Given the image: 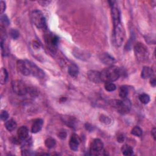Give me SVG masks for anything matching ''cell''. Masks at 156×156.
I'll return each mask as SVG.
<instances>
[{
  "label": "cell",
  "instance_id": "cell-1",
  "mask_svg": "<svg viewBox=\"0 0 156 156\" xmlns=\"http://www.w3.org/2000/svg\"><path fill=\"white\" fill-rule=\"evenodd\" d=\"M17 67L19 71L25 76L32 75L38 78H43L45 76V73L41 68L27 60H18Z\"/></svg>",
  "mask_w": 156,
  "mask_h": 156
},
{
  "label": "cell",
  "instance_id": "cell-2",
  "mask_svg": "<svg viewBox=\"0 0 156 156\" xmlns=\"http://www.w3.org/2000/svg\"><path fill=\"white\" fill-rule=\"evenodd\" d=\"M101 80L104 82H113L118 79L120 76V70L116 66H109L101 73Z\"/></svg>",
  "mask_w": 156,
  "mask_h": 156
},
{
  "label": "cell",
  "instance_id": "cell-3",
  "mask_svg": "<svg viewBox=\"0 0 156 156\" xmlns=\"http://www.w3.org/2000/svg\"><path fill=\"white\" fill-rule=\"evenodd\" d=\"M112 107L116 108L119 113L126 114L129 112L131 107V101L128 99H124L123 101L118 100H112L109 101Z\"/></svg>",
  "mask_w": 156,
  "mask_h": 156
},
{
  "label": "cell",
  "instance_id": "cell-4",
  "mask_svg": "<svg viewBox=\"0 0 156 156\" xmlns=\"http://www.w3.org/2000/svg\"><path fill=\"white\" fill-rule=\"evenodd\" d=\"M31 19L33 23L39 29H46L47 27L46 19L42 12L39 10H35L31 14Z\"/></svg>",
  "mask_w": 156,
  "mask_h": 156
},
{
  "label": "cell",
  "instance_id": "cell-5",
  "mask_svg": "<svg viewBox=\"0 0 156 156\" xmlns=\"http://www.w3.org/2000/svg\"><path fill=\"white\" fill-rule=\"evenodd\" d=\"M134 53L137 59L140 62L146 60L148 57V51L146 46L142 43H137L134 46Z\"/></svg>",
  "mask_w": 156,
  "mask_h": 156
},
{
  "label": "cell",
  "instance_id": "cell-6",
  "mask_svg": "<svg viewBox=\"0 0 156 156\" xmlns=\"http://www.w3.org/2000/svg\"><path fill=\"white\" fill-rule=\"evenodd\" d=\"M124 38V30L121 25V23H120L117 25L114 26V34H113V39L114 44L120 46Z\"/></svg>",
  "mask_w": 156,
  "mask_h": 156
},
{
  "label": "cell",
  "instance_id": "cell-7",
  "mask_svg": "<svg viewBox=\"0 0 156 156\" xmlns=\"http://www.w3.org/2000/svg\"><path fill=\"white\" fill-rule=\"evenodd\" d=\"M104 144L99 138L95 139L92 142L90 148V155H104Z\"/></svg>",
  "mask_w": 156,
  "mask_h": 156
},
{
  "label": "cell",
  "instance_id": "cell-8",
  "mask_svg": "<svg viewBox=\"0 0 156 156\" xmlns=\"http://www.w3.org/2000/svg\"><path fill=\"white\" fill-rule=\"evenodd\" d=\"M12 87L13 92L19 96L25 95L27 93V87L22 81L15 80L12 81Z\"/></svg>",
  "mask_w": 156,
  "mask_h": 156
},
{
  "label": "cell",
  "instance_id": "cell-9",
  "mask_svg": "<svg viewBox=\"0 0 156 156\" xmlns=\"http://www.w3.org/2000/svg\"><path fill=\"white\" fill-rule=\"evenodd\" d=\"M45 40L49 50L53 53H56L59 42V38L53 34L48 33L45 36Z\"/></svg>",
  "mask_w": 156,
  "mask_h": 156
},
{
  "label": "cell",
  "instance_id": "cell-10",
  "mask_svg": "<svg viewBox=\"0 0 156 156\" xmlns=\"http://www.w3.org/2000/svg\"><path fill=\"white\" fill-rule=\"evenodd\" d=\"M111 14L113 20L114 26L121 23L120 12L119 9L117 6H115V5H113L112 6H111Z\"/></svg>",
  "mask_w": 156,
  "mask_h": 156
},
{
  "label": "cell",
  "instance_id": "cell-11",
  "mask_svg": "<svg viewBox=\"0 0 156 156\" xmlns=\"http://www.w3.org/2000/svg\"><path fill=\"white\" fill-rule=\"evenodd\" d=\"M87 76L88 79L94 83L98 84L101 82V73L95 70H90L87 72Z\"/></svg>",
  "mask_w": 156,
  "mask_h": 156
},
{
  "label": "cell",
  "instance_id": "cell-12",
  "mask_svg": "<svg viewBox=\"0 0 156 156\" xmlns=\"http://www.w3.org/2000/svg\"><path fill=\"white\" fill-rule=\"evenodd\" d=\"M80 143H81V140L79 136H78L77 134H73L71 137L69 142V145L71 149L73 151H77L78 148H79Z\"/></svg>",
  "mask_w": 156,
  "mask_h": 156
},
{
  "label": "cell",
  "instance_id": "cell-13",
  "mask_svg": "<svg viewBox=\"0 0 156 156\" xmlns=\"http://www.w3.org/2000/svg\"><path fill=\"white\" fill-rule=\"evenodd\" d=\"M100 59L102 63L105 65L112 66L115 62V59L108 53H103L100 56Z\"/></svg>",
  "mask_w": 156,
  "mask_h": 156
},
{
  "label": "cell",
  "instance_id": "cell-14",
  "mask_svg": "<svg viewBox=\"0 0 156 156\" xmlns=\"http://www.w3.org/2000/svg\"><path fill=\"white\" fill-rule=\"evenodd\" d=\"M43 124V121L42 119L38 118L34 120L32 125V128H31V132L34 134H36L40 132L42 128Z\"/></svg>",
  "mask_w": 156,
  "mask_h": 156
},
{
  "label": "cell",
  "instance_id": "cell-15",
  "mask_svg": "<svg viewBox=\"0 0 156 156\" xmlns=\"http://www.w3.org/2000/svg\"><path fill=\"white\" fill-rule=\"evenodd\" d=\"M18 136L19 138L24 141V140L28 138V135H29V131L28 129L26 126H22L20 127L18 130Z\"/></svg>",
  "mask_w": 156,
  "mask_h": 156
},
{
  "label": "cell",
  "instance_id": "cell-16",
  "mask_svg": "<svg viewBox=\"0 0 156 156\" xmlns=\"http://www.w3.org/2000/svg\"><path fill=\"white\" fill-rule=\"evenodd\" d=\"M153 75V70L151 67H144L141 73V77L144 79L151 77Z\"/></svg>",
  "mask_w": 156,
  "mask_h": 156
},
{
  "label": "cell",
  "instance_id": "cell-17",
  "mask_svg": "<svg viewBox=\"0 0 156 156\" xmlns=\"http://www.w3.org/2000/svg\"><path fill=\"white\" fill-rule=\"evenodd\" d=\"M73 54L76 57L81 60H85L88 58V54L87 53H85V51L80 50L79 49L75 50L73 52Z\"/></svg>",
  "mask_w": 156,
  "mask_h": 156
},
{
  "label": "cell",
  "instance_id": "cell-18",
  "mask_svg": "<svg viewBox=\"0 0 156 156\" xmlns=\"http://www.w3.org/2000/svg\"><path fill=\"white\" fill-rule=\"evenodd\" d=\"M68 72L71 77H75L79 74V68L76 64H73L69 66Z\"/></svg>",
  "mask_w": 156,
  "mask_h": 156
},
{
  "label": "cell",
  "instance_id": "cell-19",
  "mask_svg": "<svg viewBox=\"0 0 156 156\" xmlns=\"http://www.w3.org/2000/svg\"><path fill=\"white\" fill-rule=\"evenodd\" d=\"M121 151H122V152L124 155L130 156V155H133V154H134L133 148L131 146L128 145H124L122 147Z\"/></svg>",
  "mask_w": 156,
  "mask_h": 156
},
{
  "label": "cell",
  "instance_id": "cell-20",
  "mask_svg": "<svg viewBox=\"0 0 156 156\" xmlns=\"http://www.w3.org/2000/svg\"><path fill=\"white\" fill-rule=\"evenodd\" d=\"M6 128L7 131L11 132L14 131L17 128V123L13 120H10L7 121H6L5 124Z\"/></svg>",
  "mask_w": 156,
  "mask_h": 156
},
{
  "label": "cell",
  "instance_id": "cell-21",
  "mask_svg": "<svg viewBox=\"0 0 156 156\" xmlns=\"http://www.w3.org/2000/svg\"><path fill=\"white\" fill-rule=\"evenodd\" d=\"M8 79V73L7 70L2 68L1 70V74H0V81L2 85H4L6 83Z\"/></svg>",
  "mask_w": 156,
  "mask_h": 156
},
{
  "label": "cell",
  "instance_id": "cell-22",
  "mask_svg": "<svg viewBox=\"0 0 156 156\" xmlns=\"http://www.w3.org/2000/svg\"><path fill=\"white\" fill-rule=\"evenodd\" d=\"M128 88L125 86V85H123L120 88L119 90V95L120 97L122 98V99H126V97H128Z\"/></svg>",
  "mask_w": 156,
  "mask_h": 156
},
{
  "label": "cell",
  "instance_id": "cell-23",
  "mask_svg": "<svg viewBox=\"0 0 156 156\" xmlns=\"http://www.w3.org/2000/svg\"><path fill=\"white\" fill-rule=\"evenodd\" d=\"M45 143V146L49 149H51L54 148L56 144L55 139H54L52 137H49L48 138H46Z\"/></svg>",
  "mask_w": 156,
  "mask_h": 156
},
{
  "label": "cell",
  "instance_id": "cell-24",
  "mask_svg": "<svg viewBox=\"0 0 156 156\" xmlns=\"http://www.w3.org/2000/svg\"><path fill=\"white\" fill-rule=\"evenodd\" d=\"M139 100L142 103L144 104H147L150 101V97L148 95L145 94V93H143V94L139 96Z\"/></svg>",
  "mask_w": 156,
  "mask_h": 156
},
{
  "label": "cell",
  "instance_id": "cell-25",
  "mask_svg": "<svg viewBox=\"0 0 156 156\" xmlns=\"http://www.w3.org/2000/svg\"><path fill=\"white\" fill-rule=\"evenodd\" d=\"M104 88L107 91H114L116 90L117 87L113 82H105Z\"/></svg>",
  "mask_w": 156,
  "mask_h": 156
},
{
  "label": "cell",
  "instance_id": "cell-26",
  "mask_svg": "<svg viewBox=\"0 0 156 156\" xmlns=\"http://www.w3.org/2000/svg\"><path fill=\"white\" fill-rule=\"evenodd\" d=\"M131 134L135 136L140 137L142 135L143 131L142 129L139 126H135L131 131Z\"/></svg>",
  "mask_w": 156,
  "mask_h": 156
},
{
  "label": "cell",
  "instance_id": "cell-27",
  "mask_svg": "<svg viewBox=\"0 0 156 156\" xmlns=\"http://www.w3.org/2000/svg\"><path fill=\"white\" fill-rule=\"evenodd\" d=\"M9 34L13 39L15 40V39H17L19 38L20 34H19V32L17 29H11L9 31Z\"/></svg>",
  "mask_w": 156,
  "mask_h": 156
},
{
  "label": "cell",
  "instance_id": "cell-28",
  "mask_svg": "<svg viewBox=\"0 0 156 156\" xmlns=\"http://www.w3.org/2000/svg\"><path fill=\"white\" fill-rule=\"evenodd\" d=\"M58 137L59 138H60L61 140H65L67 138V133L66 132L65 130L64 129H61L59 131L58 134H57Z\"/></svg>",
  "mask_w": 156,
  "mask_h": 156
},
{
  "label": "cell",
  "instance_id": "cell-29",
  "mask_svg": "<svg viewBox=\"0 0 156 156\" xmlns=\"http://www.w3.org/2000/svg\"><path fill=\"white\" fill-rule=\"evenodd\" d=\"M1 23L3 24L4 26H7L9 25V20L6 15H3V14L1 15Z\"/></svg>",
  "mask_w": 156,
  "mask_h": 156
},
{
  "label": "cell",
  "instance_id": "cell-30",
  "mask_svg": "<svg viewBox=\"0 0 156 156\" xmlns=\"http://www.w3.org/2000/svg\"><path fill=\"white\" fill-rule=\"evenodd\" d=\"M100 121L102 123H105V124H108V123H111V120L108 117L105 116L104 115H103L100 117Z\"/></svg>",
  "mask_w": 156,
  "mask_h": 156
},
{
  "label": "cell",
  "instance_id": "cell-31",
  "mask_svg": "<svg viewBox=\"0 0 156 156\" xmlns=\"http://www.w3.org/2000/svg\"><path fill=\"white\" fill-rule=\"evenodd\" d=\"M9 118V114L6 111H2L1 112V119L3 121H6Z\"/></svg>",
  "mask_w": 156,
  "mask_h": 156
},
{
  "label": "cell",
  "instance_id": "cell-32",
  "mask_svg": "<svg viewBox=\"0 0 156 156\" xmlns=\"http://www.w3.org/2000/svg\"><path fill=\"white\" fill-rule=\"evenodd\" d=\"M6 3L5 2H4L3 1H1V3H0V12H1V13L2 14L6 10Z\"/></svg>",
  "mask_w": 156,
  "mask_h": 156
},
{
  "label": "cell",
  "instance_id": "cell-33",
  "mask_svg": "<svg viewBox=\"0 0 156 156\" xmlns=\"http://www.w3.org/2000/svg\"><path fill=\"white\" fill-rule=\"evenodd\" d=\"M117 140H118V142H120V143H123V142H124V136H123V135L121 134V135H120L118 137Z\"/></svg>",
  "mask_w": 156,
  "mask_h": 156
},
{
  "label": "cell",
  "instance_id": "cell-34",
  "mask_svg": "<svg viewBox=\"0 0 156 156\" xmlns=\"http://www.w3.org/2000/svg\"><path fill=\"white\" fill-rule=\"evenodd\" d=\"M85 128L88 131H91L92 130H93V127L92 126H91L90 124H86Z\"/></svg>",
  "mask_w": 156,
  "mask_h": 156
},
{
  "label": "cell",
  "instance_id": "cell-35",
  "mask_svg": "<svg viewBox=\"0 0 156 156\" xmlns=\"http://www.w3.org/2000/svg\"><path fill=\"white\" fill-rule=\"evenodd\" d=\"M150 84H151V85L152 87H154L155 86V85H156V82H155V79L154 77L151 78V81H150Z\"/></svg>",
  "mask_w": 156,
  "mask_h": 156
},
{
  "label": "cell",
  "instance_id": "cell-36",
  "mask_svg": "<svg viewBox=\"0 0 156 156\" xmlns=\"http://www.w3.org/2000/svg\"><path fill=\"white\" fill-rule=\"evenodd\" d=\"M155 132H156V130H155V128H154L151 132V134L154 137V139L155 140Z\"/></svg>",
  "mask_w": 156,
  "mask_h": 156
}]
</instances>
